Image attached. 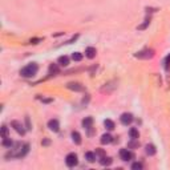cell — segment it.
Listing matches in <instances>:
<instances>
[{"label":"cell","mask_w":170,"mask_h":170,"mask_svg":"<svg viewBox=\"0 0 170 170\" xmlns=\"http://www.w3.org/2000/svg\"><path fill=\"white\" fill-rule=\"evenodd\" d=\"M25 126H27V130H31L32 126H31V121H29V117H25Z\"/></svg>","instance_id":"obj_24"},{"label":"cell","mask_w":170,"mask_h":170,"mask_svg":"<svg viewBox=\"0 0 170 170\" xmlns=\"http://www.w3.org/2000/svg\"><path fill=\"white\" fill-rule=\"evenodd\" d=\"M81 124H83V126L85 129H90V128H92V125H93V118H92V117H85Z\"/></svg>","instance_id":"obj_12"},{"label":"cell","mask_w":170,"mask_h":170,"mask_svg":"<svg viewBox=\"0 0 170 170\" xmlns=\"http://www.w3.org/2000/svg\"><path fill=\"white\" fill-rule=\"evenodd\" d=\"M70 137H72L73 142L76 144V145H80V144H81V135H80V133H79V132H72Z\"/></svg>","instance_id":"obj_14"},{"label":"cell","mask_w":170,"mask_h":170,"mask_svg":"<svg viewBox=\"0 0 170 170\" xmlns=\"http://www.w3.org/2000/svg\"><path fill=\"white\" fill-rule=\"evenodd\" d=\"M96 55H97V51H96V48H93V47H88V48L85 49V56H87L88 59H94Z\"/></svg>","instance_id":"obj_9"},{"label":"cell","mask_w":170,"mask_h":170,"mask_svg":"<svg viewBox=\"0 0 170 170\" xmlns=\"http://www.w3.org/2000/svg\"><path fill=\"white\" fill-rule=\"evenodd\" d=\"M142 167H144V165L141 162H134L132 165V169L133 170H142Z\"/></svg>","instance_id":"obj_21"},{"label":"cell","mask_w":170,"mask_h":170,"mask_svg":"<svg viewBox=\"0 0 170 170\" xmlns=\"http://www.w3.org/2000/svg\"><path fill=\"white\" fill-rule=\"evenodd\" d=\"M37 70H39V65H37V64H36V63H31V64H28L27 66H24V68L20 70V75H21V77L31 79V77H33V76L37 75Z\"/></svg>","instance_id":"obj_1"},{"label":"cell","mask_w":170,"mask_h":170,"mask_svg":"<svg viewBox=\"0 0 170 170\" xmlns=\"http://www.w3.org/2000/svg\"><path fill=\"white\" fill-rule=\"evenodd\" d=\"M120 157H121L122 161L128 162V161H130L133 158V154H132V152L128 150V149H121L120 150Z\"/></svg>","instance_id":"obj_4"},{"label":"cell","mask_w":170,"mask_h":170,"mask_svg":"<svg viewBox=\"0 0 170 170\" xmlns=\"http://www.w3.org/2000/svg\"><path fill=\"white\" fill-rule=\"evenodd\" d=\"M65 163L69 167H73L79 163V158H77V156L75 154V153H69V154L65 157Z\"/></svg>","instance_id":"obj_3"},{"label":"cell","mask_w":170,"mask_h":170,"mask_svg":"<svg viewBox=\"0 0 170 170\" xmlns=\"http://www.w3.org/2000/svg\"><path fill=\"white\" fill-rule=\"evenodd\" d=\"M96 156H97V154L93 153V152H87V153H85V160H87L88 162L92 163V162H94V161L97 160V157H96Z\"/></svg>","instance_id":"obj_13"},{"label":"cell","mask_w":170,"mask_h":170,"mask_svg":"<svg viewBox=\"0 0 170 170\" xmlns=\"http://www.w3.org/2000/svg\"><path fill=\"white\" fill-rule=\"evenodd\" d=\"M59 72V68L56 65H51V68H49V73H57Z\"/></svg>","instance_id":"obj_25"},{"label":"cell","mask_w":170,"mask_h":170,"mask_svg":"<svg viewBox=\"0 0 170 170\" xmlns=\"http://www.w3.org/2000/svg\"><path fill=\"white\" fill-rule=\"evenodd\" d=\"M1 137H3V138H7L8 137V128L7 126H3V128H1Z\"/></svg>","instance_id":"obj_23"},{"label":"cell","mask_w":170,"mask_h":170,"mask_svg":"<svg viewBox=\"0 0 170 170\" xmlns=\"http://www.w3.org/2000/svg\"><path fill=\"white\" fill-rule=\"evenodd\" d=\"M96 154H98V156H101V157H104V152H102V150H96Z\"/></svg>","instance_id":"obj_27"},{"label":"cell","mask_w":170,"mask_h":170,"mask_svg":"<svg viewBox=\"0 0 170 170\" xmlns=\"http://www.w3.org/2000/svg\"><path fill=\"white\" fill-rule=\"evenodd\" d=\"M100 163L101 165H104V166H109V165H112V158H109V157H101L100 158Z\"/></svg>","instance_id":"obj_16"},{"label":"cell","mask_w":170,"mask_h":170,"mask_svg":"<svg viewBox=\"0 0 170 170\" xmlns=\"http://www.w3.org/2000/svg\"><path fill=\"white\" fill-rule=\"evenodd\" d=\"M154 56V49H144L141 52H137L134 55V57L137 59H141V60H149Z\"/></svg>","instance_id":"obj_2"},{"label":"cell","mask_w":170,"mask_h":170,"mask_svg":"<svg viewBox=\"0 0 170 170\" xmlns=\"http://www.w3.org/2000/svg\"><path fill=\"white\" fill-rule=\"evenodd\" d=\"M104 125L108 130H113L114 129V122L112 121V120H105L104 121Z\"/></svg>","instance_id":"obj_19"},{"label":"cell","mask_w":170,"mask_h":170,"mask_svg":"<svg viewBox=\"0 0 170 170\" xmlns=\"http://www.w3.org/2000/svg\"><path fill=\"white\" fill-rule=\"evenodd\" d=\"M145 152H146V154H148V156H154V154L157 153L156 146L152 145V144H148V145L145 146Z\"/></svg>","instance_id":"obj_11"},{"label":"cell","mask_w":170,"mask_h":170,"mask_svg":"<svg viewBox=\"0 0 170 170\" xmlns=\"http://www.w3.org/2000/svg\"><path fill=\"white\" fill-rule=\"evenodd\" d=\"M11 126H12V128H14L15 130H16V132L19 133V134H21V135H24V134H25V129H24V126L21 125V124H20L19 121H12V122H11Z\"/></svg>","instance_id":"obj_6"},{"label":"cell","mask_w":170,"mask_h":170,"mask_svg":"<svg viewBox=\"0 0 170 170\" xmlns=\"http://www.w3.org/2000/svg\"><path fill=\"white\" fill-rule=\"evenodd\" d=\"M138 145H140V142L137 140H132V141L128 144V148H130V149H132V148H138Z\"/></svg>","instance_id":"obj_22"},{"label":"cell","mask_w":170,"mask_h":170,"mask_svg":"<svg viewBox=\"0 0 170 170\" xmlns=\"http://www.w3.org/2000/svg\"><path fill=\"white\" fill-rule=\"evenodd\" d=\"M43 144H44V145H49V141H48V140H45V141H44Z\"/></svg>","instance_id":"obj_28"},{"label":"cell","mask_w":170,"mask_h":170,"mask_svg":"<svg viewBox=\"0 0 170 170\" xmlns=\"http://www.w3.org/2000/svg\"><path fill=\"white\" fill-rule=\"evenodd\" d=\"M149 23H150V20H148V19H146V20H145V24L140 25V27H138V29H140V31H141V29H145V28L148 27V24H149Z\"/></svg>","instance_id":"obj_26"},{"label":"cell","mask_w":170,"mask_h":170,"mask_svg":"<svg viewBox=\"0 0 170 170\" xmlns=\"http://www.w3.org/2000/svg\"><path fill=\"white\" fill-rule=\"evenodd\" d=\"M1 144H3V146H5V148H11V149H12V146L15 145L14 141H12L11 138H8V137L7 138H3V142Z\"/></svg>","instance_id":"obj_18"},{"label":"cell","mask_w":170,"mask_h":170,"mask_svg":"<svg viewBox=\"0 0 170 170\" xmlns=\"http://www.w3.org/2000/svg\"><path fill=\"white\" fill-rule=\"evenodd\" d=\"M66 87H68V89L75 90V92H83V90H84V87L81 85V84H79V83H69Z\"/></svg>","instance_id":"obj_8"},{"label":"cell","mask_w":170,"mask_h":170,"mask_svg":"<svg viewBox=\"0 0 170 170\" xmlns=\"http://www.w3.org/2000/svg\"><path fill=\"white\" fill-rule=\"evenodd\" d=\"M48 128L51 129L52 132H59V129H60L59 121H57L56 118H53V120H49V121H48Z\"/></svg>","instance_id":"obj_7"},{"label":"cell","mask_w":170,"mask_h":170,"mask_svg":"<svg viewBox=\"0 0 170 170\" xmlns=\"http://www.w3.org/2000/svg\"><path fill=\"white\" fill-rule=\"evenodd\" d=\"M72 59L75 60V61H81V60H83V55H81L80 52H75L72 55Z\"/></svg>","instance_id":"obj_20"},{"label":"cell","mask_w":170,"mask_h":170,"mask_svg":"<svg viewBox=\"0 0 170 170\" xmlns=\"http://www.w3.org/2000/svg\"><path fill=\"white\" fill-rule=\"evenodd\" d=\"M138 130L135 128H132V129H129V137L132 140H138Z\"/></svg>","instance_id":"obj_15"},{"label":"cell","mask_w":170,"mask_h":170,"mask_svg":"<svg viewBox=\"0 0 170 170\" xmlns=\"http://www.w3.org/2000/svg\"><path fill=\"white\" fill-rule=\"evenodd\" d=\"M120 120H121V122L124 124V125H129V124H132L133 122V114L132 113H122L121 117H120Z\"/></svg>","instance_id":"obj_5"},{"label":"cell","mask_w":170,"mask_h":170,"mask_svg":"<svg viewBox=\"0 0 170 170\" xmlns=\"http://www.w3.org/2000/svg\"><path fill=\"white\" fill-rule=\"evenodd\" d=\"M100 141H101V144H102V145H106V144H110L112 141H113V137H112L109 133H105V134L101 135Z\"/></svg>","instance_id":"obj_10"},{"label":"cell","mask_w":170,"mask_h":170,"mask_svg":"<svg viewBox=\"0 0 170 170\" xmlns=\"http://www.w3.org/2000/svg\"><path fill=\"white\" fill-rule=\"evenodd\" d=\"M57 61H59V64L61 66H66L68 64H69V59H68L66 56H61V57H59V60H57Z\"/></svg>","instance_id":"obj_17"}]
</instances>
